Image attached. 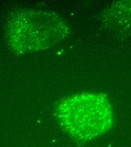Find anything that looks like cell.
<instances>
[{
    "instance_id": "1",
    "label": "cell",
    "mask_w": 131,
    "mask_h": 147,
    "mask_svg": "<svg viewBox=\"0 0 131 147\" xmlns=\"http://www.w3.org/2000/svg\"><path fill=\"white\" fill-rule=\"evenodd\" d=\"M69 34V26L58 15L50 11L35 9L14 13L7 28L11 47L22 54L49 48Z\"/></svg>"
},
{
    "instance_id": "2",
    "label": "cell",
    "mask_w": 131,
    "mask_h": 147,
    "mask_svg": "<svg viewBox=\"0 0 131 147\" xmlns=\"http://www.w3.org/2000/svg\"><path fill=\"white\" fill-rule=\"evenodd\" d=\"M62 127L79 140H90L104 134L114 122L112 107L102 93L86 92L63 100L57 108Z\"/></svg>"
}]
</instances>
